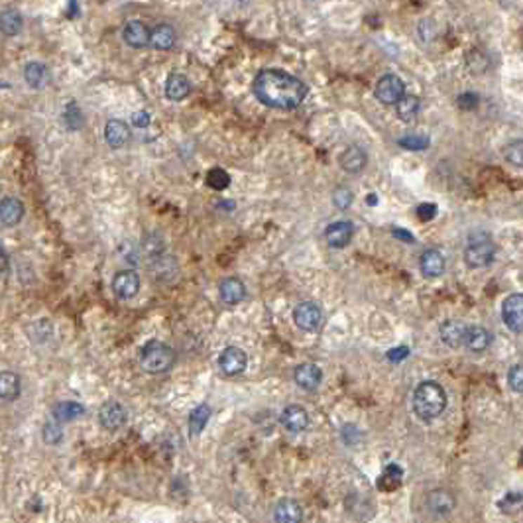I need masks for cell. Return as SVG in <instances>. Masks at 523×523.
Instances as JSON below:
<instances>
[{
	"mask_svg": "<svg viewBox=\"0 0 523 523\" xmlns=\"http://www.w3.org/2000/svg\"><path fill=\"white\" fill-rule=\"evenodd\" d=\"M395 112L404 122L413 120L417 117V112H419V99L413 97V95H404L402 99L395 102Z\"/></svg>",
	"mask_w": 523,
	"mask_h": 523,
	"instance_id": "obj_30",
	"label": "cell"
},
{
	"mask_svg": "<svg viewBox=\"0 0 523 523\" xmlns=\"http://www.w3.org/2000/svg\"><path fill=\"white\" fill-rule=\"evenodd\" d=\"M140 364L150 374H164L176 364V352L161 340H150L140 348Z\"/></svg>",
	"mask_w": 523,
	"mask_h": 523,
	"instance_id": "obj_3",
	"label": "cell"
},
{
	"mask_svg": "<svg viewBox=\"0 0 523 523\" xmlns=\"http://www.w3.org/2000/svg\"><path fill=\"white\" fill-rule=\"evenodd\" d=\"M437 215V207L435 205H429V203H423V205H419L417 207V217L421 218V220H431Z\"/></svg>",
	"mask_w": 523,
	"mask_h": 523,
	"instance_id": "obj_40",
	"label": "cell"
},
{
	"mask_svg": "<svg viewBox=\"0 0 523 523\" xmlns=\"http://www.w3.org/2000/svg\"><path fill=\"white\" fill-rule=\"evenodd\" d=\"M8 270V256L0 250V274H4Z\"/></svg>",
	"mask_w": 523,
	"mask_h": 523,
	"instance_id": "obj_44",
	"label": "cell"
},
{
	"mask_svg": "<svg viewBox=\"0 0 523 523\" xmlns=\"http://www.w3.org/2000/svg\"><path fill=\"white\" fill-rule=\"evenodd\" d=\"M409 356V348L407 346H399V348H392L390 352H388V358L392 360V362H399V360H404Z\"/></svg>",
	"mask_w": 523,
	"mask_h": 523,
	"instance_id": "obj_41",
	"label": "cell"
},
{
	"mask_svg": "<svg viewBox=\"0 0 523 523\" xmlns=\"http://www.w3.org/2000/svg\"><path fill=\"white\" fill-rule=\"evenodd\" d=\"M24 217V205L20 199L6 197L0 201V220L8 227L18 225Z\"/></svg>",
	"mask_w": 523,
	"mask_h": 523,
	"instance_id": "obj_23",
	"label": "cell"
},
{
	"mask_svg": "<svg viewBox=\"0 0 523 523\" xmlns=\"http://www.w3.org/2000/svg\"><path fill=\"white\" fill-rule=\"evenodd\" d=\"M24 79L26 83L34 87V89H40L46 85L48 81V67L40 63V61H30L26 67H24Z\"/></svg>",
	"mask_w": 523,
	"mask_h": 523,
	"instance_id": "obj_28",
	"label": "cell"
},
{
	"mask_svg": "<svg viewBox=\"0 0 523 523\" xmlns=\"http://www.w3.org/2000/svg\"><path fill=\"white\" fill-rule=\"evenodd\" d=\"M207 183L213 189L223 191V189L228 187V183H230V176H228L225 169L215 168V169H211V171L207 173Z\"/></svg>",
	"mask_w": 523,
	"mask_h": 523,
	"instance_id": "obj_33",
	"label": "cell"
},
{
	"mask_svg": "<svg viewBox=\"0 0 523 523\" xmlns=\"http://www.w3.org/2000/svg\"><path fill=\"white\" fill-rule=\"evenodd\" d=\"M99 421L105 429L117 431V429H120L122 425L126 423V409L119 402H114V399L105 402L99 409Z\"/></svg>",
	"mask_w": 523,
	"mask_h": 523,
	"instance_id": "obj_10",
	"label": "cell"
},
{
	"mask_svg": "<svg viewBox=\"0 0 523 523\" xmlns=\"http://www.w3.org/2000/svg\"><path fill=\"white\" fill-rule=\"evenodd\" d=\"M293 378H296V384L305 390V392H315L321 380H323V372L321 368L313 362H305V364H299L293 372Z\"/></svg>",
	"mask_w": 523,
	"mask_h": 523,
	"instance_id": "obj_11",
	"label": "cell"
},
{
	"mask_svg": "<svg viewBox=\"0 0 523 523\" xmlns=\"http://www.w3.org/2000/svg\"><path fill=\"white\" fill-rule=\"evenodd\" d=\"M419 267L425 277H439L444 272V256L437 248H429L421 254Z\"/></svg>",
	"mask_w": 523,
	"mask_h": 523,
	"instance_id": "obj_19",
	"label": "cell"
},
{
	"mask_svg": "<svg viewBox=\"0 0 523 523\" xmlns=\"http://www.w3.org/2000/svg\"><path fill=\"white\" fill-rule=\"evenodd\" d=\"M246 352L238 346H227L218 356V368L227 376L242 374L246 370Z\"/></svg>",
	"mask_w": 523,
	"mask_h": 523,
	"instance_id": "obj_8",
	"label": "cell"
},
{
	"mask_svg": "<svg viewBox=\"0 0 523 523\" xmlns=\"http://www.w3.org/2000/svg\"><path fill=\"white\" fill-rule=\"evenodd\" d=\"M176 44H178V34L169 24H159L150 32V46L156 50H171Z\"/></svg>",
	"mask_w": 523,
	"mask_h": 523,
	"instance_id": "obj_20",
	"label": "cell"
},
{
	"mask_svg": "<svg viewBox=\"0 0 523 523\" xmlns=\"http://www.w3.org/2000/svg\"><path fill=\"white\" fill-rule=\"evenodd\" d=\"M352 191L350 189H346V187H338L335 191V197H333V201H335V205L338 208H348L350 205H352Z\"/></svg>",
	"mask_w": 523,
	"mask_h": 523,
	"instance_id": "obj_37",
	"label": "cell"
},
{
	"mask_svg": "<svg viewBox=\"0 0 523 523\" xmlns=\"http://www.w3.org/2000/svg\"><path fill=\"white\" fill-rule=\"evenodd\" d=\"M399 146L405 150H425L429 146V138L423 134H409L399 138Z\"/></svg>",
	"mask_w": 523,
	"mask_h": 523,
	"instance_id": "obj_35",
	"label": "cell"
},
{
	"mask_svg": "<svg viewBox=\"0 0 523 523\" xmlns=\"http://www.w3.org/2000/svg\"><path fill=\"white\" fill-rule=\"evenodd\" d=\"M338 164H340V168L345 169L346 173L356 176L360 171H364L366 164H368V156H366V152L360 146H350V148H346L340 154Z\"/></svg>",
	"mask_w": 523,
	"mask_h": 523,
	"instance_id": "obj_13",
	"label": "cell"
},
{
	"mask_svg": "<svg viewBox=\"0 0 523 523\" xmlns=\"http://www.w3.org/2000/svg\"><path fill=\"white\" fill-rule=\"evenodd\" d=\"M44 439L50 444H55L61 441V431L55 423H48L44 427Z\"/></svg>",
	"mask_w": 523,
	"mask_h": 523,
	"instance_id": "obj_38",
	"label": "cell"
},
{
	"mask_svg": "<svg viewBox=\"0 0 523 523\" xmlns=\"http://www.w3.org/2000/svg\"><path fill=\"white\" fill-rule=\"evenodd\" d=\"M112 291L119 299H132L140 291V277L134 270H122L112 277Z\"/></svg>",
	"mask_w": 523,
	"mask_h": 523,
	"instance_id": "obj_9",
	"label": "cell"
},
{
	"mask_svg": "<svg viewBox=\"0 0 523 523\" xmlns=\"http://www.w3.org/2000/svg\"><path fill=\"white\" fill-rule=\"evenodd\" d=\"M522 464H523V453H522Z\"/></svg>",
	"mask_w": 523,
	"mask_h": 523,
	"instance_id": "obj_46",
	"label": "cell"
},
{
	"mask_svg": "<svg viewBox=\"0 0 523 523\" xmlns=\"http://www.w3.org/2000/svg\"><path fill=\"white\" fill-rule=\"evenodd\" d=\"M508 384L513 392L523 394V364H515L508 372Z\"/></svg>",
	"mask_w": 523,
	"mask_h": 523,
	"instance_id": "obj_36",
	"label": "cell"
},
{
	"mask_svg": "<svg viewBox=\"0 0 523 523\" xmlns=\"http://www.w3.org/2000/svg\"><path fill=\"white\" fill-rule=\"evenodd\" d=\"M439 335L444 345L451 348H458L464 345V336H466V325L461 321H444L443 325L439 326Z\"/></svg>",
	"mask_w": 523,
	"mask_h": 523,
	"instance_id": "obj_18",
	"label": "cell"
},
{
	"mask_svg": "<svg viewBox=\"0 0 523 523\" xmlns=\"http://www.w3.org/2000/svg\"><path fill=\"white\" fill-rule=\"evenodd\" d=\"M293 321L301 331L315 333L323 325V311L313 301H303L293 309Z\"/></svg>",
	"mask_w": 523,
	"mask_h": 523,
	"instance_id": "obj_5",
	"label": "cell"
},
{
	"mask_svg": "<svg viewBox=\"0 0 523 523\" xmlns=\"http://www.w3.org/2000/svg\"><path fill=\"white\" fill-rule=\"evenodd\" d=\"M130 138H132V132H130V126L126 122H122L119 119H112L107 122L105 140H107L110 148H122V146L128 144Z\"/></svg>",
	"mask_w": 523,
	"mask_h": 523,
	"instance_id": "obj_12",
	"label": "cell"
},
{
	"mask_svg": "<svg viewBox=\"0 0 523 523\" xmlns=\"http://www.w3.org/2000/svg\"><path fill=\"white\" fill-rule=\"evenodd\" d=\"M446 409V394L443 385L433 380H427L415 388L413 411L421 421H433Z\"/></svg>",
	"mask_w": 523,
	"mask_h": 523,
	"instance_id": "obj_2",
	"label": "cell"
},
{
	"mask_svg": "<svg viewBox=\"0 0 523 523\" xmlns=\"http://www.w3.org/2000/svg\"><path fill=\"white\" fill-rule=\"evenodd\" d=\"M427 505L433 513H451L454 510V498L453 494H449L446 490H433L427 496Z\"/></svg>",
	"mask_w": 523,
	"mask_h": 523,
	"instance_id": "obj_25",
	"label": "cell"
},
{
	"mask_svg": "<svg viewBox=\"0 0 523 523\" xmlns=\"http://www.w3.org/2000/svg\"><path fill=\"white\" fill-rule=\"evenodd\" d=\"M392 234H394L395 238H402V240H404V242H407V244L415 242L413 234H409L407 230H402V228H394V230H392Z\"/></svg>",
	"mask_w": 523,
	"mask_h": 523,
	"instance_id": "obj_43",
	"label": "cell"
},
{
	"mask_svg": "<svg viewBox=\"0 0 523 523\" xmlns=\"http://www.w3.org/2000/svg\"><path fill=\"white\" fill-rule=\"evenodd\" d=\"M85 413V407L77 402H60V404L53 407V419L55 421H61V423H65V421H73L75 417H79V415Z\"/></svg>",
	"mask_w": 523,
	"mask_h": 523,
	"instance_id": "obj_29",
	"label": "cell"
},
{
	"mask_svg": "<svg viewBox=\"0 0 523 523\" xmlns=\"http://www.w3.org/2000/svg\"><path fill=\"white\" fill-rule=\"evenodd\" d=\"M282 425L291 433H301L309 425V415L301 405H287L282 411Z\"/></svg>",
	"mask_w": 523,
	"mask_h": 523,
	"instance_id": "obj_16",
	"label": "cell"
},
{
	"mask_svg": "<svg viewBox=\"0 0 523 523\" xmlns=\"http://www.w3.org/2000/svg\"><path fill=\"white\" fill-rule=\"evenodd\" d=\"M22 26H24V18L18 11L6 8V11L0 12V34L16 36V34H20Z\"/></svg>",
	"mask_w": 523,
	"mask_h": 523,
	"instance_id": "obj_26",
	"label": "cell"
},
{
	"mask_svg": "<svg viewBox=\"0 0 523 523\" xmlns=\"http://www.w3.org/2000/svg\"><path fill=\"white\" fill-rule=\"evenodd\" d=\"M20 392V376L14 372H0V399H16Z\"/></svg>",
	"mask_w": 523,
	"mask_h": 523,
	"instance_id": "obj_27",
	"label": "cell"
},
{
	"mask_svg": "<svg viewBox=\"0 0 523 523\" xmlns=\"http://www.w3.org/2000/svg\"><path fill=\"white\" fill-rule=\"evenodd\" d=\"M376 99L384 105H395L397 100L405 95V85L404 81L399 79L397 75H384L382 79L376 83L374 89Z\"/></svg>",
	"mask_w": 523,
	"mask_h": 523,
	"instance_id": "obj_6",
	"label": "cell"
},
{
	"mask_svg": "<svg viewBox=\"0 0 523 523\" xmlns=\"http://www.w3.org/2000/svg\"><path fill=\"white\" fill-rule=\"evenodd\" d=\"M274 517L279 523H297L303 519V510L296 500L286 498V500L277 502L276 510H274Z\"/></svg>",
	"mask_w": 523,
	"mask_h": 523,
	"instance_id": "obj_24",
	"label": "cell"
},
{
	"mask_svg": "<svg viewBox=\"0 0 523 523\" xmlns=\"http://www.w3.org/2000/svg\"><path fill=\"white\" fill-rule=\"evenodd\" d=\"M150 32L148 26L144 22L140 20H132L124 26V32H122V38L128 44L130 48H148L150 46Z\"/></svg>",
	"mask_w": 523,
	"mask_h": 523,
	"instance_id": "obj_15",
	"label": "cell"
},
{
	"mask_svg": "<svg viewBox=\"0 0 523 523\" xmlns=\"http://www.w3.org/2000/svg\"><path fill=\"white\" fill-rule=\"evenodd\" d=\"M458 107L463 110H472L478 107V97L474 93H464L458 97Z\"/></svg>",
	"mask_w": 523,
	"mask_h": 523,
	"instance_id": "obj_39",
	"label": "cell"
},
{
	"mask_svg": "<svg viewBox=\"0 0 523 523\" xmlns=\"http://www.w3.org/2000/svg\"><path fill=\"white\" fill-rule=\"evenodd\" d=\"M252 89L262 105L279 110L297 109L307 97L305 83L282 69H262Z\"/></svg>",
	"mask_w": 523,
	"mask_h": 523,
	"instance_id": "obj_1",
	"label": "cell"
},
{
	"mask_svg": "<svg viewBox=\"0 0 523 523\" xmlns=\"http://www.w3.org/2000/svg\"><path fill=\"white\" fill-rule=\"evenodd\" d=\"M502 319L513 333H523V293L505 297L502 305Z\"/></svg>",
	"mask_w": 523,
	"mask_h": 523,
	"instance_id": "obj_7",
	"label": "cell"
},
{
	"mask_svg": "<svg viewBox=\"0 0 523 523\" xmlns=\"http://www.w3.org/2000/svg\"><path fill=\"white\" fill-rule=\"evenodd\" d=\"M164 93H166V97H168L169 100L179 102V100H183L189 93H191V83H189V79L185 75H181V73H171L168 77V81H166V89H164Z\"/></svg>",
	"mask_w": 523,
	"mask_h": 523,
	"instance_id": "obj_22",
	"label": "cell"
},
{
	"mask_svg": "<svg viewBox=\"0 0 523 523\" xmlns=\"http://www.w3.org/2000/svg\"><path fill=\"white\" fill-rule=\"evenodd\" d=\"M492 343V333L488 329L480 325L466 326V336H464V345L472 352H484L488 350V346Z\"/></svg>",
	"mask_w": 523,
	"mask_h": 523,
	"instance_id": "obj_17",
	"label": "cell"
},
{
	"mask_svg": "<svg viewBox=\"0 0 523 523\" xmlns=\"http://www.w3.org/2000/svg\"><path fill=\"white\" fill-rule=\"evenodd\" d=\"M208 419H211V407L208 405H197L193 411H191V415H189V431H191V435H199L205 427H207L208 423Z\"/></svg>",
	"mask_w": 523,
	"mask_h": 523,
	"instance_id": "obj_31",
	"label": "cell"
},
{
	"mask_svg": "<svg viewBox=\"0 0 523 523\" xmlns=\"http://www.w3.org/2000/svg\"><path fill=\"white\" fill-rule=\"evenodd\" d=\"M368 203H370V205H376V197H374V195H372V197L368 199Z\"/></svg>",
	"mask_w": 523,
	"mask_h": 523,
	"instance_id": "obj_45",
	"label": "cell"
},
{
	"mask_svg": "<svg viewBox=\"0 0 523 523\" xmlns=\"http://www.w3.org/2000/svg\"><path fill=\"white\" fill-rule=\"evenodd\" d=\"M402 476H404V470L397 466V464H388L385 466L384 474H382V480L378 482V486L382 490H394L402 484Z\"/></svg>",
	"mask_w": 523,
	"mask_h": 523,
	"instance_id": "obj_32",
	"label": "cell"
},
{
	"mask_svg": "<svg viewBox=\"0 0 523 523\" xmlns=\"http://www.w3.org/2000/svg\"><path fill=\"white\" fill-rule=\"evenodd\" d=\"M494 254H496V248H494L492 237L488 232H474L472 237L468 238L466 242V248H464V262L466 266L472 267V270H478V267H486L490 266L494 262Z\"/></svg>",
	"mask_w": 523,
	"mask_h": 523,
	"instance_id": "obj_4",
	"label": "cell"
},
{
	"mask_svg": "<svg viewBox=\"0 0 523 523\" xmlns=\"http://www.w3.org/2000/svg\"><path fill=\"white\" fill-rule=\"evenodd\" d=\"M352 232H355L352 223H348V220H336V223L326 227L325 238L331 248H345L350 242Z\"/></svg>",
	"mask_w": 523,
	"mask_h": 523,
	"instance_id": "obj_14",
	"label": "cell"
},
{
	"mask_svg": "<svg viewBox=\"0 0 523 523\" xmlns=\"http://www.w3.org/2000/svg\"><path fill=\"white\" fill-rule=\"evenodd\" d=\"M132 124L138 126V128H146L150 124V114L146 110H140V112H136V114L132 117Z\"/></svg>",
	"mask_w": 523,
	"mask_h": 523,
	"instance_id": "obj_42",
	"label": "cell"
},
{
	"mask_svg": "<svg viewBox=\"0 0 523 523\" xmlns=\"http://www.w3.org/2000/svg\"><path fill=\"white\" fill-rule=\"evenodd\" d=\"M505 159L515 168H523V140H513L512 144H508Z\"/></svg>",
	"mask_w": 523,
	"mask_h": 523,
	"instance_id": "obj_34",
	"label": "cell"
},
{
	"mask_svg": "<svg viewBox=\"0 0 523 523\" xmlns=\"http://www.w3.org/2000/svg\"><path fill=\"white\" fill-rule=\"evenodd\" d=\"M218 291H220V299H223L227 305H237V303H240V301L246 297V287H244V284H242L238 277H227V279H223Z\"/></svg>",
	"mask_w": 523,
	"mask_h": 523,
	"instance_id": "obj_21",
	"label": "cell"
}]
</instances>
